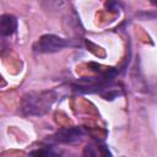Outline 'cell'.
I'll return each mask as SVG.
<instances>
[{"label":"cell","mask_w":157,"mask_h":157,"mask_svg":"<svg viewBox=\"0 0 157 157\" xmlns=\"http://www.w3.org/2000/svg\"><path fill=\"white\" fill-rule=\"evenodd\" d=\"M31 155H33V156H50V155H55V153H53L48 150H40V151L38 150V151H32Z\"/></svg>","instance_id":"8992f818"},{"label":"cell","mask_w":157,"mask_h":157,"mask_svg":"<svg viewBox=\"0 0 157 157\" xmlns=\"http://www.w3.org/2000/svg\"><path fill=\"white\" fill-rule=\"evenodd\" d=\"M69 45V42L55 34H44L33 45V50L38 54L55 53Z\"/></svg>","instance_id":"7a4b0ae2"},{"label":"cell","mask_w":157,"mask_h":157,"mask_svg":"<svg viewBox=\"0 0 157 157\" xmlns=\"http://www.w3.org/2000/svg\"><path fill=\"white\" fill-rule=\"evenodd\" d=\"M83 135V131L78 126H71V128H64L58 130L53 136H50V141L54 144H71L75 141H78Z\"/></svg>","instance_id":"3957f363"},{"label":"cell","mask_w":157,"mask_h":157,"mask_svg":"<svg viewBox=\"0 0 157 157\" xmlns=\"http://www.w3.org/2000/svg\"><path fill=\"white\" fill-rule=\"evenodd\" d=\"M42 7L49 12H59L66 5V0H39Z\"/></svg>","instance_id":"5b68a950"},{"label":"cell","mask_w":157,"mask_h":157,"mask_svg":"<svg viewBox=\"0 0 157 157\" xmlns=\"http://www.w3.org/2000/svg\"><path fill=\"white\" fill-rule=\"evenodd\" d=\"M56 99L53 91L27 92L22 96L20 103V113L25 117H39L48 113Z\"/></svg>","instance_id":"6da1fadb"},{"label":"cell","mask_w":157,"mask_h":157,"mask_svg":"<svg viewBox=\"0 0 157 157\" xmlns=\"http://www.w3.org/2000/svg\"><path fill=\"white\" fill-rule=\"evenodd\" d=\"M17 31V18L13 15L5 13L0 16V36L9 37Z\"/></svg>","instance_id":"277c9868"}]
</instances>
